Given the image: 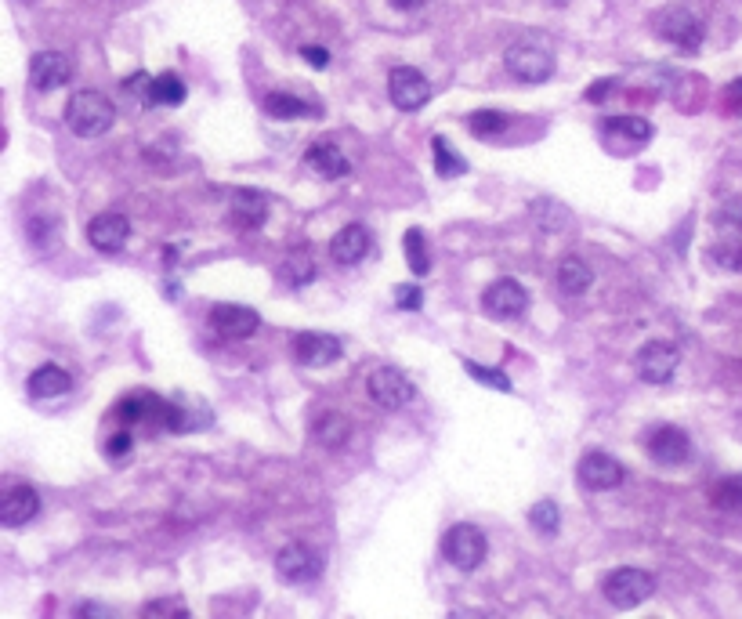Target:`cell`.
<instances>
[{
	"label": "cell",
	"mask_w": 742,
	"mask_h": 619,
	"mask_svg": "<svg viewBox=\"0 0 742 619\" xmlns=\"http://www.w3.org/2000/svg\"><path fill=\"white\" fill-rule=\"evenodd\" d=\"M116 120L113 102L102 91H77L66 105V124L80 138H102Z\"/></svg>",
	"instance_id": "6da1fadb"
},
{
	"label": "cell",
	"mask_w": 742,
	"mask_h": 619,
	"mask_svg": "<svg viewBox=\"0 0 742 619\" xmlns=\"http://www.w3.org/2000/svg\"><path fill=\"white\" fill-rule=\"evenodd\" d=\"M652 29H656L659 40H666V44H674L681 51H699L706 33L699 15H692L688 8H659L652 15Z\"/></svg>",
	"instance_id": "7a4b0ae2"
},
{
	"label": "cell",
	"mask_w": 742,
	"mask_h": 619,
	"mask_svg": "<svg viewBox=\"0 0 742 619\" xmlns=\"http://www.w3.org/2000/svg\"><path fill=\"white\" fill-rule=\"evenodd\" d=\"M486 551H489L486 533H482L478 525H471V522L453 525V529L442 536V554H446V562L457 565L460 572L478 569V565L486 562Z\"/></svg>",
	"instance_id": "3957f363"
},
{
	"label": "cell",
	"mask_w": 742,
	"mask_h": 619,
	"mask_svg": "<svg viewBox=\"0 0 742 619\" xmlns=\"http://www.w3.org/2000/svg\"><path fill=\"white\" fill-rule=\"evenodd\" d=\"M601 591H605V598H609L616 609H634V605H641V601L652 598L656 580H652V572L634 569V565H623V569H616L605 576Z\"/></svg>",
	"instance_id": "277c9868"
},
{
	"label": "cell",
	"mask_w": 742,
	"mask_h": 619,
	"mask_svg": "<svg viewBox=\"0 0 742 619\" xmlns=\"http://www.w3.org/2000/svg\"><path fill=\"white\" fill-rule=\"evenodd\" d=\"M504 66L514 80L543 84V80H551V73H554V55L547 48H540V44H533V40H518V44L507 48Z\"/></svg>",
	"instance_id": "5b68a950"
},
{
	"label": "cell",
	"mask_w": 742,
	"mask_h": 619,
	"mask_svg": "<svg viewBox=\"0 0 742 619\" xmlns=\"http://www.w3.org/2000/svg\"><path fill=\"white\" fill-rule=\"evenodd\" d=\"M388 98L406 113H417L431 102V80L413 66H395L388 77Z\"/></svg>",
	"instance_id": "8992f818"
},
{
	"label": "cell",
	"mask_w": 742,
	"mask_h": 619,
	"mask_svg": "<svg viewBox=\"0 0 742 619\" xmlns=\"http://www.w3.org/2000/svg\"><path fill=\"white\" fill-rule=\"evenodd\" d=\"M366 391H370V399L377 402L381 410H402V406L413 399V384L406 381V373L395 370V366H377V370L366 377Z\"/></svg>",
	"instance_id": "52a82bcc"
},
{
	"label": "cell",
	"mask_w": 742,
	"mask_h": 619,
	"mask_svg": "<svg viewBox=\"0 0 742 619\" xmlns=\"http://www.w3.org/2000/svg\"><path fill=\"white\" fill-rule=\"evenodd\" d=\"M645 449L656 464L681 467V464H688V457H692V439H688L681 428H674V424H656V428L648 431Z\"/></svg>",
	"instance_id": "ba28073f"
},
{
	"label": "cell",
	"mask_w": 742,
	"mask_h": 619,
	"mask_svg": "<svg viewBox=\"0 0 742 619\" xmlns=\"http://www.w3.org/2000/svg\"><path fill=\"white\" fill-rule=\"evenodd\" d=\"M634 366H638V377L645 384H666L681 366V352L670 341H648L634 359Z\"/></svg>",
	"instance_id": "9c48e42d"
},
{
	"label": "cell",
	"mask_w": 742,
	"mask_h": 619,
	"mask_svg": "<svg viewBox=\"0 0 742 619\" xmlns=\"http://www.w3.org/2000/svg\"><path fill=\"white\" fill-rule=\"evenodd\" d=\"M37 515H40L37 489L26 486V482H11L4 489V496H0V525L4 529H22V525H29Z\"/></svg>",
	"instance_id": "30bf717a"
},
{
	"label": "cell",
	"mask_w": 742,
	"mask_h": 619,
	"mask_svg": "<svg viewBox=\"0 0 742 619\" xmlns=\"http://www.w3.org/2000/svg\"><path fill=\"white\" fill-rule=\"evenodd\" d=\"M482 308L493 319H518L529 308V294H525V286L518 279H496L482 294Z\"/></svg>",
	"instance_id": "8fae6325"
},
{
	"label": "cell",
	"mask_w": 742,
	"mask_h": 619,
	"mask_svg": "<svg viewBox=\"0 0 742 619\" xmlns=\"http://www.w3.org/2000/svg\"><path fill=\"white\" fill-rule=\"evenodd\" d=\"M276 572L286 583H308L323 572V558L308 543H286L276 554Z\"/></svg>",
	"instance_id": "7c38bea8"
},
{
	"label": "cell",
	"mask_w": 742,
	"mask_h": 619,
	"mask_svg": "<svg viewBox=\"0 0 742 619\" xmlns=\"http://www.w3.org/2000/svg\"><path fill=\"white\" fill-rule=\"evenodd\" d=\"M127 239H131V221H127L124 214H116V210H105V214L91 218V225H87V243H91L98 254H116V250H124Z\"/></svg>",
	"instance_id": "4fadbf2b"
},
{
	"label": "cell",
	"mask_w": 742,
	"mask_h": 619,
	"mask_svg": "<svg viewBox=\"0 0 742 619\" xmlns=\"http://www.w3.org/2000/svg\"><path fill=\"white\" fill-rule=\"evenodd\" d=\"M73 80V62L62 51H37L29 58V84L37 91H58Z\"/></svg>",
	"instance_id": "5bb4252c"
},
{
	"label": "cell",
	"mask_w": 742,
	"mask_h": 619,
	"mask_svg": "<svg viewBox=\"0 0 742 619\" xmlns=\"http://www.w3.org/2000/svg\"><path fill=\"white\" fill-rule=\"evenodd\" d=\"M576 475H580V482L590 489V493H609V489H616L619 482H623V464H619L616 457H609V453H587V457L580 460V467H576Z\"/></svg>",
	"instance_id": "9a60e30c"
},
{
	"label": "cell",
	"mask_w": 742,
	"mask_h": 619,
	"mask_svg": "<svg viewBox=\"0 0 742 619\" xmlns=\"http://www.w3.org/2000/svg\"><path fill=\"white\" fill-rule=\"evenodd\" d=\"M341 341L333 334H297L294 337V359L301 362V366H315V370H323V366H330V362L341 359Z\"/></svg>",
	"instance_id": "2e32d148"
},
{
	"label": "cell",
	"mask_w": 742,
	"mask_h": 619,
	"mask_svg": "<svg viewBox=\"0 0 742 619\" xmlns=\"http://www.w3.org/2000/svg\"><path fill=\"white\" fill-rule=\"evenodd\" d=\"M210 323H214V330H218L221 337H229V341H243V337L257 334L261 319H257V312H254V308H247V305H218L214 312H210Z\"/></svg>",
	"instance_id": "e0dca14e"
},
{
	"label": "cell",
	"mask_w": 742,
	"mask_h": 619,
	"mask_svg": "<svg viewBox=\"0 0 742 619\" xmlns=\"http://www.w3.org/2000/svg\"><path fill=\"white\" fill-rule=\"evenodd\" d=\"M167 410H171V402H163L160 395H153V391H145V395H127L120 406H116V417H120V424H167Z\"/></svg>",
	"instance_id": "ac0fdd59"
},
{
	"label": "cell",
	"mask_w": 742,
	"mask_h": 619,
	"mask_svg": "<svg viewBox=\"0 0 742 619\" xmlns=\"http://www.w3.org/2000/svg\"><path fill=\"white\" fill-rule=\"evenodd\" d=\"M305 167L315 174V178L323 181H341L348 178V171H352V163H348V156L337 149V145H312L305 153Z\"/></svg>",
	"instance_id": "d6986e66"
},
{
	"label": "cell",
	"mask_w": 742,
	"mask_h": 619,
	"mask_svg": "<svg viewBox=\"0 0 742 619\" xmlns=\"http://www.w3.org/2000/svg\"><path fill=\"white\" fill-rule=\"evenodd\" d=\"M330 254L337 265H359L370 254V232L362 225H344L337 236L330 239Z\"/></svg>",
	"instance_id": "ffe728a7"
},
{
	"label": "cell",
	"mask_w": 742,
	"mask_h": 619,
	"mask_svg": "<svg viewBox=\"0 0 742 619\" xmlns=\"http://www.w3.org/2000/svg\"><path fill=\"white\" fill-rule=\"evenodd\" d=\"M69 388H73V377H69L62 366H55V362L33 370V377H29V395H33V399H58V395H66Z\"/></svg>",
	"instance_id": "44dd1931"
},
{
	"label": "cell",
	"mask_w": 742,
	"mask_h": 619,
	"mask_svg": "<svg viewBox=\"0 0 742 619\" xmlns=\"http://www.w3.org/2000/svg\"><path fill=\"white\" fill-rule=\"evenodd\" d=\"M265 214H268V200L261 192L239 189L236 196H232V221L243 225V229H257V225L265 221Z\"/></svg>",
	"instance_id": "7402d4cb"
},
{
	"label": "cell",
	"mask_w": 742,
	"mask_h": 619,
	"mask_svg": "<svg viewBox=\"0 0 742 619\" xmlns=\"http://www.w3.org/2000/svg\"><path fill=\"white\" fill-rule=\"evenodd\" d=\"M348 435H352V420L344 417V413L330 410V413H323V417L315 420V439H319V446L341 449L344 442H348Z\"/></svg>",
	"instance_id": "603a6c76"
},
{
	"label": "cell",
	"mask_w": 742,
	"mask_h": 619,
	"mask_svg": "<svg viewBox=\"0 0 742 619\" xmlns=\"http://www.w3.org/2000/svg\"><path fill=\"white\" fill-rule=\"evenodd\" d=\"M590 283H594V272H590L587 261L576 258V254L562 258V265H558V286H562L565 294H587Z\"/></svg>",
	"instance_id": "cb8c5ba5"
},
{
	"label": "cell",
	"mask_w": 742,
	"mask_h": 619,
	"mask_svg": "<svg viewBox=\"0 0 742 619\" xmlns=\"http://www.w3.org/2000/svg\"><path fill=\"white\" fill-rule=\"evenodd\" d=\"M265 113L272 120H305V116H319V109H312V105H305L294 95H286V91H272V95H265Z\"/></svg>",
	"instance_id": "d4e9b609"
},
{
	"label": "cell",
	"mask_w": 742,
	"mask_h": 619,
	"mask_svg": "<svg viewBox=\"0 0 742 619\" xmlns=\"http://www.w3.org/2000/svg\"><path fill=\"white\" fill-rule=\"evenodd\" d=\"M710 504L724 515H742V475H728L721 482H714L710 489Z\"/></svg>",
	"instance_id": "484cf974"
},
{
	"label": "cell",
	"mask_w": 742,
	"mask_h": 619,
	"mask_svg": "<svg viewBox=\"0 0 742 619\" xmlns=\"http://www.w3.org/2000/svg\"><path fill=\"white\" fill-rule=\"evenodd\" d=\"M185 80L178 77V73H163V77L153 80V87H149V105H163V109H174V105L185 102Z\"/></svg>",
	"instance_id": "4316f807"
},
{
	"label": "cell",
	"mask_w": 742,
	"mask_h": 619,
	"mask_svg": "<svg viewBox=\"0 0 742 619\" xmlns=\"http://www.w3.org/2000/svg\"><path fill=\"white\" fill-rule=\"evenodd\" d=\"M431 153H435V171L442 174V178H460V174L467 171V160L453 153V145H449L442 134L431 138Z\"/></svg>",
	"instance_id": "83f0119b"
},
{
	"label": "cell",
	"mask_w": 742,
	"mask_h": 619,
	"mask_svg": "<svg viewBox=\"0 0 742 619\" xmlns=\"http://www.w3.org/2000/svg\"><path fill=\"white\" fill-rule=\"evenodd\" d=\"M605 134H623L630 142L645 145L656 131H652V124L641 120V116H612V120H605Z\"/></svg>",
	"instance_id": "f1b7e54d"
},
{
	"label": "cell",
	"mask_w": 742,
	"mask_h": 619,
	"mask_svg": "<svg viewBox=\"0 0 742 619\" xmlns=\"http://www.w3.org/2000/svg\"><path fill=\"white\" fill-rule=\"evenodd\" d=\"M467 127L475 138H500L507 131V116L500 109H478V113L467 116Z\"/></svg>",
	"instance_id": "f546056e"
},
{
	"label": "cell",
	"mask_w": 742,
	"mask_h": 619,
	"mask_svg": "<svg viewBox=\"0 0 742 619\" xmlns=\"http://www.w3.org/2000/svg\"><path fill=\"white\" fill-rule=\"evenodd\" d=\"M402 250H406V261H410L413 276H428L431 272V258H428V243H424V232L410 229L402 236Z\"/></svg>",
	"instance_id": "4dcf8cb0"
},
{
	"label": "cell",
	"mask_w": 742,
	"mask_h": 619,
	"mask_svg": "<svg viewBox=\"0 0 742 619\" xmlns=\"http://www.w3.org/2000/svg\"><path fill=\"white\" fill-rule=\"evenodd\" d=\"M529 525H533L540 536H554L558 533V525H562L558 504H554V500H540V504H533V511H529Z\"/></svg>",
	"instance_id": "1f68e13d"
},
{
	"label": "cell",
	"mask_w": 742,
	"mask_h": 619,
	"mask_svg": "<svg viewBox=\"0 0 742 619\" xmlns=\"http://www.w3.org/2000/svg\"><path fill=\"white\" fill-rule=\"evenodd\" d=\"M710 261L724 272H742V243L739 239H724L710 247Z\"/></svg>",
	"instance_id": "d6a6232c"
},
{
	"label": "cell",
	"mask_w": 742,
	"mask_h": 619,
	"mask_svg": "<svg viewBox=\"0 0 742 619\" xmlns=\"http://www.w3.org/2000/svg\"><path fill=\"white\" fill-rule=\"evenodd\" d=\"M464 370L471 373L475 381L489 384V388H496V391H511V381H507V373L489 370V366H478V362H471V359H464Z\"/></svg>",
	"instance_id": "836d02e7"
},
{
	"label": "cell",
	"mask_w": 742,
	"mask_h": 619,
	"mask_svg": "<svg viewBox=\"0 0 742 619\" xmlns=\"http://www.w3.org/2000/svg\"><path fill=\"white\" fill-rule=\"evenodd\" d=\"M283 279H290V286L312 283V258H308V254H294V258L286 261Z\"/></svg>",
	"instance_id": "e575fe53"
},
{
	"label": "cell",
	"mask_w": 742,
	"mask_h": 619,
	"mask_svg": "<svg viewBox=\"0 0 742 619\" xmlns=\"http://www.w3.org/2000/svg\"><path fill=\"white\" fill-rule=\"evenodd\" d=\"M395 305L402 308V312H420L424 308V290H420L417 283H406L395 290Z\"/></svg>",
	"instance_id": "d590c367"
},
{
	"label": "cell",
	"mask_w": 742,
	"mask_h": 619,
	"mask_svg": "<svg viewBox=\"0 0 742 619\" xmlns=\"http://www.w3.org/2000/svg\"><path fill=\"white\" fill-rule=\"evenodd\" d=\"M131 449H134L131 431H127V428H120V431H116V435H113V439H109V446H105V453H109V460H113V464H116V460L124 464V460L131 457Z\"/></svg>",
	"instance_id": "8d00e7d4"
},
{
	"label": "cell",
	"mask_w": 742,
	"mask_h": 619,
	"mask_svg": "<svg viewBox=\"0 0 742 619\" xmlns=\"http://www.w3.org/2000/svg\"><path fill=\"white\" fill-rule=\"evenodd\" d=\"M717 221H721V225H732V229L742 232V196L724 200L721 207H717Z\"/></svg>",
	"instance_id": "74e56055"
},
{
	"label": "cell",
	"mask_w": 742,
	"mask_h": 619,
	"mask_svg": "<svg viewBox=\"0 0 742 619\" xmlns=\"http://www.w3.org/2000/svg\"><path fill=\"white\" fill-rule=\"evenodd\" d=\"M142 616H189V609L185 605H174V601H160V605H145Z\"/></svg>",
	"instance_id": "f35d334b"
},
{
	"label": "cell",
	"mask_w": 742,
	"mask_h": 619,
	"mask_svg": "<svg viewBox=\"0 0 742 619\" xmlns=\"http://www.w3.org/2000/svg\"><path fill=\"white\" fill-rule=\"evenodd\" d=\"M301 58H305L308 66H315V69H326V66H330V51H326V48H315V44L301 48Z\"/></svg>",
	"instance_id": "ab89813d"
},
{
	"label": "cell",
	"mask_w": 742,
	"mask_h": 619,
	"mask_svg": "<svg viewBox=\"0 0 742 619\" xmlns=\"http://www.w3.org/2000/svg\"><path fill=\"white\" fill-rule=\"evenodd\" d=\"M149 87H153V77H149V73H134V77L127 80V91L145 98V102H149Z\"/></svg>",
	"instance_id": "60d3db41"
},
{
	"label": "cell",
	"mask_w": 742,
	"mask_h": 619,
	"mask_svg": "<svg viewBox=\"0 0 742 619\" xmlns=\"http://www.w3.org/2000/svg\"><path fill=\"white\" fill-rule=\"evenodd\" d=\"M724 98H728V105H732L735 113H742V77L735 80V84H728V91H724Z\"/></svg>",
	"instance_id": "b9f144b4"
},
{
	"label": "cell",
	"mask_w": 742,
	"mask_h": 619,
	"mask_svg": "<svg viewBox=\"0 0 742 619\" xmlns=\"http://www.w3.org/2000/svg\"><path fill=\"white\" fill-rule=\"evenodd\" d=\"M612 87H616V84H612V80H601V84H594V87H590V91H587V98H590V102H598V98L605 95V91H612Z\"/></svg>",
	"instance_id": "7bdbcfd3"
},
{
	"label": "cell",
	"mask_w": 742,
	"mask_h": 619,
	"mask_svg": "<svg viewBox=\"0 0 742 619\" xmlns=\"http://www.w3.org/2000/svg\"><path fill=\"white\" fill-rule=\"evenodd\" d=\"M391 4H395L399 11H417V8H424L428 0H391Z\"/></svg>",
	"instance_id": "ee69618b"
}]
</instances>
